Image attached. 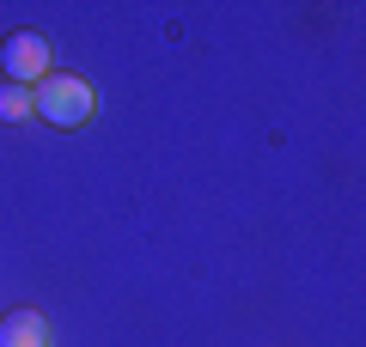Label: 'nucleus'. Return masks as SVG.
Returning a JSON list of instances; mask_svg holds the SVG:
<instances>
[{
  "mask_svg": "<svg viewBox=\"0 0 366 347\" xmlns=\"http://www.w3.org/2000/svg\"><path fill=\"white\" fill-rule=\"evenodd\" d=\"M92 86L79 74H49L43 79V86H31V110L43 116V122H55V129H79V122H86L92 116Z\"/></svg>",
  "mask_w": 366,
  "mask_h": 347,
  "instance_id": "f257e3e1",
  "label": "nucleus"
},
{
  "mask_svg": "<svg viewBox=\"0 0 366 347\" xmlns=\"http://www.w3.org/2000/svg\"><path fill=\"white\" fill-rule=\"evenodd\" d=\"M0 67H6L13 86H43L55 74L49 67V37L43 31H13V37L0 43Z\"/></svg>",
  "mask_w": 366,
  "mask_h": 347,
  "instance_id": "f03ea898",
  "label": "nucleus"
},
{
  "mask_svg": "<svg viewBox=\"0 0 366 347\" xmlns=\"http://www.w3.org/2000/svg\"><path fill=\"white\" fill-rule=\"evenodd\" d=\"M0 347H49V317L43 311H6L0 317Z\"/></svg>",
  "mask_w": 366,
  "mask_h": 347,
  "instance_id": "7ed1b4c3",
  "label": "nucleus"
},
{
  "mask_svg": "<svg viewBox=\"0 0 366 347\" xmlns=\"http://www.w3.org/2000/svg\"><path fill=\"white\" fill-rule=\"evenodd\" d=\"M31 116V86H13V79H6V86H0V122H25Z\"/></svg>",
  "mask_w": 366,
  "mask_h": 347,
  "instance_id": "20e7f679",
  "label": "nucleus"
}]
</instances>
